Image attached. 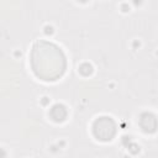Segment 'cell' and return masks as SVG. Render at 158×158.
<instances>
[{
  "instance_id": "cell-1",
  "label": "cell",
  "mask_w": 158,
  "mask_h": 158,
  "mask_svg": "<svg viewBox=\"0 0 158 158\" xmlns=\"http://www.w3.org/2000/svg\"><path fill=\"white\" fill-rule=\"evenodd\" d=\"M30 62L35 75L44 81L59 79L67 69V59L63 51L48 41H37L33 44Z\"/></svg>"
},
{
  "instance_id": "cell-2",
  "label": "cell",
  "mask_w": 158,
  "mask_h": 158,
  "mask_svg": "<svg viewBox=\"0 0 158 158\" xmlns=\"http://www.w3.org/2000/svg\"><path fill=\"white\" fill-rule=\"evenodd\" d=\"M96 130H99V132H95L96 137H99V139L107 141V139H111V137L115 133V125L110 118L101 117L100 120H98L95 122L94 131H96Z\"/></svg>"
}]
</instances>
